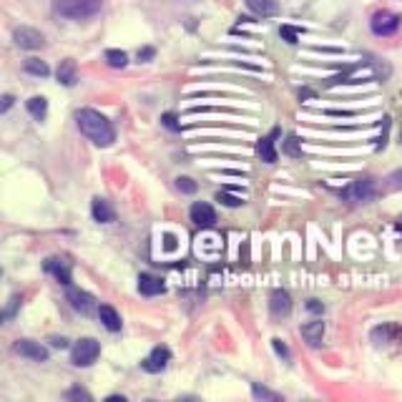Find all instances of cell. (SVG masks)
I'll use <instances>...</instances> for the list:
<instances>
[{
    "label": "cell",
    "instance_id": "1",
    "mask_svg": "<svg viewBox=\"0 0 402 402\" xmlns=\"http://www.w3.org/2000/svg\"><path fill=\"white\" fill-rule=\"evenodd\" d=\"M76 123L81 128V134L86 139H91L96 146H111L116 141V128H113L111 121L103 116V113L93 111V108H81L76 113Z\"/></svg>",
    "mask_w": 402,
    "mask_h": 402
},
{
    "label": "cell",
    "instance_id": "2",
    "mask_svg": "<svg viewBox=\"0 0 402 402\" xmlns=\"http://www.w3.org/2000/svg\"><path fill=\"white\" fill-rule=\"evenodd\" d=\"M103 6V0H53L58 15L71 18V21H81V18H91L96 15Z\"/></svg>",
    "mask_w": 402,
    "mask_h": 402
},
{
    "label": "cell",
    "instance_id": "3",
    "mask_svg": "<svg viewBox=\"0 0 402 402\" xmlns=\"http://www.w3.org/2000/svg\"><path fill=\"white\" fill-rule=\"evenodd\" d=\"M101 354V345L96 342V339L91 337H83L78 339L76 345H73V352H71V362L76 367H88L93 365V362L99 360Z\"/></svg>",
    "mask_w": 402,
    "mask_h": 402
},
{
    "label": "cell",
    "instance_id": "4",
    "mask_svg": "<svg viewBox=\"0 0 402 402\" xmlns=\"http://www.w3.org/2000/svg\"><path fill=\"white\" fill-rule=\"evenodd\" d=\"M400 15L390 13V10H377V13L370 18V28H372L374 36H392L400 30Z\"/></svg>",
    "mask_w": 402,
    "mask_h": 402
},
{
    "label": "cell",
    "instance_id": "5",
    "mask_svg": "<svg viewBox=\"0 0 402 402\" xmlns=\"http://www.w3.org/2000/svg\"><path fill=\"white\" fill-rule=\"evenodd\" d=\"M377 194V186H374L372 179H360V181L350 183L347 189H342V199L352 201V204H362V201H370V199Z\"/></svg>",
    "mask_w": 402,
    "mask_h": 402
},
{
    "label": "cell",
    "instance_id": "6",
    "mask_svg": "<svg viewBox=\"0 0 402 402\" xmlns=\"http://www.w3.org/2000/svg\"><path fill=\"white\" fill-rule=\"evenodd\" d=\"M66 297H68V302H71L73 310L81 312V314H91V312H99V307H96V297L88 294V292L71 287Z\"/></svg>",
    "mask_w": 402,
    "mask_h": 402
},
{
    "label": "cell",
    "instance_id": "7",
    "mask_svg": "<svg viewBox=\"0 0 402 402\" xmlns=\"http://www.w3.org/2000/svg\"><path fill=\"white\" fill-rule=\"evenodd\" d=\"M189 217H191V221L199 226V229H212V226L217 224V212H214L206 201H197V204L191 206Z\"/></svg>",
    "mask_w": 402,
    "mask_h": 402
},
{
    "label": "cell",
    "instance_id": "8",
    "mask_svg": "<svg viewBox=\"0 0 402 402\" xmlns=\"http://www.w3.org/2000/svg\"><path fill=\"white\" fill-rule=\"evenodd\" d=\"M13 38H15V43H18L21 48H26V50H36V48H41L43 43H46V41H43V33H41V30L28 28V26H21V28H15Z\"/></svg>",
    "mask_w": 402,
    "mask_h": 402
},
{
    "label": "cell",
    "instance_id": "9",
    "mask_svg": "<svg viewBox=\"0 0 402 402\" xmlns=\"http://www.w3.org/2000/svg\"><path fill=\"white\" fill-rule=\"evenodd\" d=\"M169 362H171L169 347H154L151 354H148L146 360L141 362V367L146 370V372H161V370H166Z\"/></svg>",
    "mask_w": 402,
    "mask_h": 402
},
{
    "label": "cell",
    "instance_id": "10",
    "mask_svg": "<svg viewBox=\"0 0 402 402\" xmlns=\"http://www.w3.org/2000/svg\"><path fill=\"white\" fill-rule=\"evenodd\" d=\"M15 352L21 354V357H28L33 362H48V350L33 339H21L18 345H15Z\"/></svg>",
    "mask_w": 402,
    "mask_h": 402
},
{
    "label": "cell",
    "instance_id": "11",
    "mask_svg": "<svg viewBox=\"0 0 402 402\" xmlns=\"http://www.w3.org/2000/svg\"><path fill=\"white\" fill-rule=\"evenodd\" d=\"M43 269L48 272V274H53L61 284H71V267H68V261L58 259V257H50V259H46V264H43Z\"/></svg>",
    "mask_w": 402,
    "mask_h": 402
},
{
    "label": "cell",
    "instance_id": "12",
    "mask_svg": "<svg viewBox=\"0 0 402 402\" xmlns=\"http://www.w3.org/2000/svg\"><path fill=\"white\" fill-rule=\"evenodd\" d=\"M91 214H93V219L101 221V224H108V221L116 219V212H113V206L108 204L106 199H101V197L93 199V204H91Z\"/></svg>",
    "mask_w": 402,
    "mask_h": 402
},
{
    "label": "cell",
    "instance_id": "13",
    "mask_svg": "<svg viewBox=\"0 0 402 402\" xmlns=\"http://www.w3.org/2000/svg\"><path fill=\"white\" fill-rule=\"evenodd\" d=\"M279 136V131H272V136H267V139H261L259 143H257V154H259L261 161L267 163H277V148H274V139Z\"/></svg>",
    "mask_w": 402,
    "mask_h": 402
},
{
    "label": "cell",
    "instance_id": "14",
    "mask_svg": "<svg viewBox=\"0 0 402 402\" xmlns=\"http://www.w3.org/2000/svg\"><path fill=\"white\" fill-rule=\"evenodd\" d=\"M78 81V66L73 58H66V61H61V66H58V83L63 86H76Z\"/></svg>",
    "mask_w": 402,
    "mask_h": 402
},
{
    "label": "cell",
    "instance_id": "15",
    "mask_svg": "<svg viewBox=\"0 0 402 402\" xmlns=\"http://www.w3.org/2000/svg\"><path fill=\"white\" fill-rule=\"evenodd\" d=\"M372 339L377 345H385V342H397L402 339V327L397 325H382L377 330H372Z\"/></svg>",
    "mask_w": 402,
    "mask_h": 402
},
{
    "label": "cell",
    "instance_id": "16",
    "mask_svg": "<svg viewBox=\"0 0 402 402\" xmlns=\"http://www.w3.org/2000/svg\"><path fill=\"white\" fill-rule=\"evenodd\" d=\"M249 10L259 18H269V15H277L279 13V3L277 0H247Z\"/></svg>",
    "mask_w": 402,
    "mask_h": 402
},
{
    "label": "cell",
    "instance_id": "17",
    "mask_svg": "<svg viewBox=\"0 0 402 402\" xmlns=\"http://www.w3.org/2000/svg\"><path fill=\"white\" fill-rule=\"evenodd\" d=\"M139 292H141L143 297H156L163 292V282L159 279V277L154 274H141L139 277Z\"/></svg>",
    "mask_w": 402,
    "mask_h": 402
},
{
    "label": "cell",
    "instance_id": "18",
    "mask_svg": "<svg viewBox=\"0 0 402 402\" xmlns=\"http://www.w3.org/2000/svg\"><path fill=\"white\" fill-rule=\"evenodd\" d=\"M292 310V299L287 292L277 290L274 294H272V314H277V317H287Z\"/></svg>",
    "mask_w": 402,
    "mask_h": 402
},
{
    "label": "cell",
    "instance_id": "19",
    "mask_svg": "<svg viewBox=\"0 0 402 402\" xmlns=\"http://www.w3.org/2000/svg\"><path fill=\"white\" fill-rule=\"evenodd\" d=\"M302 337L307 345L317 347L319 342H322V337H325V322H310V325H304Z\"/></svg>",
    "mask_w": 402,
    "mask_h": 402
},
{
    "label": "cell",
    "instance_id": "20",
    "mask_svg": "<svg viewBox=\"0 0 402 402\" xmlns=\"http://www.w3.org/2000/svg\"><path fill=\"white\" fill-rule=\"evenodd\" d=\"M99 319L103 322V327H106L108 332H119L121 330L119 312L113 310V307H108V304H101V307H99Z\"/></svg>",
    "mask_w": 402,
    "mask_h": 402
},
{
    "label": "cell",
    "instance_id": "21",
    "mask_svg": "<svg viewBox=\"0 0 402 402\" xmlns=\"http://www.w3.org/2000/svg\"><path fill=\"white\" fill-rule=\"evenodd\" d=\"M26 106H28L30 116H33V119H38V121H43V119H46V113H48V101L43 99V96H33V99H30Z\"/></svg>",
    "mask_w": 402,
    "mask_h": 402
},
{
    "label": "cell",
    "instance_id": "22",
    "mask_svg": "<svg viewBox=\"0 0 402 402\" xmlns=\"http://www.w3.org/2000/svg\"><path fill=\"white\" fill-rule=\"evenodd\" d=\"M23 68H26V73H30V76H38V78H46L50 73L48 66L43 63V61H38V58H28Z\"/></svg>",
    "mask_w": 402,
    "mask_h": 402
},
{
    "label": "cell",
    "instance_id": "23",
    "mask_svg": "<svg viewBox=\"0 0 402 402\" xmlns=\"http://www.w3.org/2000/svg\"><path fill=\"white\" fill-rule=\"evenodd\" d=\"M106 61L111 68H123L128 63V58L123 50H106Z\"/></svg>",
    "mask_w": 402,
    "mask_h": 402
},
{
    "label": "cell",
    "instance_id": "24",
    "mask_svg": "<svg viewBox=\"0 0 402 402\" xmlns=\"http://www.w3.org/2000/svg\"><path fill=\"white\" fill-rule=\"evenodd\" d=\"M177 189L181 191V194H194L197 191V181L189 177H179L177 179Z\"/></svg>",
    "mask_w": 402,
    "mask_h": 402
},
{
    "label": "cell",
    "instance_id": "25",
    "mask_svg": "<svg viewBox=\"0 0 402 402\" xmlns=\"http://www.w3.org/2000/svg\"><path fill=\"white\" fill-rule=\"evenodd\" d=\"M252 395L257 397V400H279V395H277V392H269L267 388H259V385H254V388H252Z\"/></svg>",
    "mask_w": 402,
    "mask_h": 402
},
{
    "label": "cell",
    "instance_id": "26",
    "mask_svg": "<svg viewBox=\"0 0 402 402\" xmlns=\"http://www.w3.org/2000/svg\"><path fill=\"white\" fill-rule=\"evenodd\" d=\"M279 33H282L284 41L292 43V46L299 41V33H297V28H292V26H282V28H279Z\"/></svg>",
    "mask_w": 402,
    "mask_h": 402
},
{
    "label": "cell",
    "instance_id": "27",
    "mask_svg": "<svg viewBox=\"0 0 402 402\" xmlns=\"http://www.w3.org/2000/svg\"><path fill=\"white\" fill-rule=\"evenodd\" d=\"M284 151L290 156H299L302 154V148H299V141H297V136H290L287 141H284Z\"/></svg>",
    "mask_w": 402,
    "mask_h": 402
},
{
    "label": "cell",
    "instance_id": "28",
    "mask_svg": "<svg viewBox=\"0 0 402 402\" xmlns=\"http://www.w3.org/2000/svg\"><path fill=\"white\" fill-rule=\"evenodd\" d=\"M217 201H221L224 206H241V199L239 197H232V194H224V191H219V194H217Z\"/></svg>",
    "mask_w": 402,
    "mask_h": 402
},
{
    "label": "cell",
    "instance_id": "29",
    "mask_svg": "<svg viewBox=\"0 0 402 402\" xmlns=\"http://www.w3.org/2000/svg\"><path fill=\"white\" fill-rule=\"evenodd\" d=\"M68 400H83V402H91V395H88L86 390H81V388H73L71 392H68Z\"/></svg>",
    "mask_w": 402,
    "mask_h": 402
},
{
    "label": "cell",
    "instance_id": "30",
    "mask_svg": "<svg viewBox=\"0 0 402 402\" xmlns=\"http://www.w3.org/2000/svg\"><path fill=\"white\" fill-rule=\"evenodd\" d=\"M272 345H274L277 354H282L284 360H290V350H287V345H284L282 339H272Z\"/></svg>",
    "mask_w": 402,
    "mask_h": 402
},
{
    "label": "cell",
    "instance_id": "31",
    "mask_svg": "<svg viewBox=\"0 0 402 402\" xmlns=\"http://www.w3.org/2000/svg\"><path fill=\"white\" fill-rule=\"evenodd\" d=\"M163 126L171 128V131H179V123H177V116L174 113H163Z\"/></svg>",
    "mask_w": 402,
    "mask_h": 402
},
{
    "label": "cell",
    "instance_id": "32",
    "mask_svg": "<svg viewBox=\"0 0 402 402\" xmlns=\"http://www.w3.org/2000/svg\"><path fill=\"white\" fill-rule=\"evenodd\" d=\"M307 310H310L312 314H322V312H325V304L319 302V299H310V302H307Z\"/></svg>",
    "mask_w": 402,
    "mask_h": 402
},
{
    "label": "cell",
    "instance_id": "33",
    "mask_svg": "<svg viewBox=\"0 0 402 402\" xmlns=\"http://www.w3.org/2000/svg\"><path fill=\"white\" fill-rule=\"evenodd\" d=\"M390 183H392L395 189H402V169H400V171H395V174L390 177Z\"/></svg>",
    "mask_w": 402,
    "mask_h": 402
},
{
    "label": "cell",
    "instance_id": "34",
    "mask_svg": "<svg viewBox=\"0 0 402 402\" xmlns=\"http://www.w3.org/2000/svg\"><path fill=\"white\" fill-rule=\"evenodd\" d=\"M148 58H154V48H143V50H139V61H148Z\"/></svg>",
    "mask_w": 402,
    "mask_h": 402
},
{
    "label": "cell",
    "instance_id": "35",
    "mask_svg": "<svg viewBox=\"0 0 402 402\" xmlns=\"http://www.w3.org/2000/svg\"><path fill=\"white\" fill-rule=\"evenodd\" d=\"M50 345H53V347H61V350H63V347H68V339H63V337H53V339H50Z\"/></svg>",
    "mask_w": 402,
    "mask_h": 402
},
{
    "label": "cell",
    "instance_id": "36",
    "mask_svg": "<svg viewBox=\"0 0 402 402\" xmlns=\"http://www.w3.org/2000/svg\"><path fill=\"white\" fill-rule=\"evenodd\" d=\"M10 106H13V96H3V113H6Z\"/></svg>",
    "mask_w": 402,
    "mask_h": 402
},
{
    "label": "cell",
    "instance_id": "37",
    "mask_svg": "<svg viewBox=\"0 0 402 402\" xmlns=\"http://www.w3.org/2000/svg\"><path fill=\"white\" fill-rule=\"evenodd\" d=\"M108 402H126V397H119V395H111V397H108Z\"/></svg>",
    "mask_w": 402,
    "mask_h": 402
}]
</instances>
